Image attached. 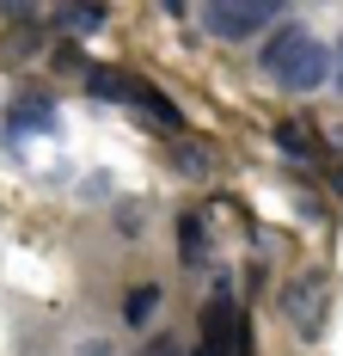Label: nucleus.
<instances>
[{
  "instance_id": "f257e3e1",
  "label": "nucleus",
  "mask_w": 343,
  "mask_h": 356,
  "mask_svg": "<svg viewBox=\"0 0 343 356\" xmlns=\"http://www.w3.org/2000/svg\"><path fill=\"white\" fill-rule=\"evenodd\" d=\"M264 68L288 86V92H312L325 74H331V56H325V43H312L307 31H276L264 43Z\"/></svg>"
},
{
  "instance_id": "f03ea898",
  "label": "nucleus",
  "mask_w": 343,
  "mask_h": 356,
  "mask_svg": "<svg viewBox=\"0 0 343 356\" xmlns=\"http://www.w3.org/2000/svg\"><path fill=\"white\" fill-rule=\"evenodd\" d=\"M196 350H215V356H240V350H245V314L233 307V295H227V289L208 301V314H203V344H196Z\"/></svg>"
},
{
  "instance_id": "7ed1b4c3",
  "label": "nucleus",
  "mask_w": 343,
  "mask_h": 356,
  "mask_svg": "<svg viewBox=\"0 0 343 356\" xmlns=\"http://www.w3.org/2000/svg\"><path fill=\"white\" fill-rule=\"evenodd\" d=\"M276 19V6L270 0H233V6H203V25L215 37H227V43H245L251 31H264Z\"/></svg>"
},
{
  "instance_id": "20e7f679",
  "label": "nucleus",
  "mask_w": 343,
  "mask_h": 356,
  "mask_svg": "<svg viewBox=\"0 0 343 356\" xmlns=\"http://www.w3.org/2000/svg\"><path fill=\"white\" fill-rule=\"evenodd\" d=\"M325 301H331V289H325V277H301V283L282 295V307H288V320L301 325L307 338H319V325H325Z\"/></svg>"
},
{
  "instance_id": "39448f33",
  "label": "nucleus",
  "mask_w": 343,
  "mask_h": 356,
  "mask_svg": "<svg viewBox=\"0 0 343 356\" xmlns=\"http://www.w3.org/2000/svg\"><path fill=\"white\" fill-rule=\"evenodd\" d=\"M86 86H92V99H110V105H141V92H147V80H135V74H123V68H92L86 74Z\"/></svg>"
},
{
  "instance_id": "423d86ee",
  "label": "nucleus",
  "mask_w": 343,
  "mask_h": 356,
  "mask_svg": "<svg viewBox=\"0 0 343 356\" xmlns=\"http://www.w3.org/2000/svg\"><path fill=\"white\" fill-rule=\"evenodd\" d=\"M49 123H56V105H49V99H19V105L6 111V129H12V136H25V129H49Z\"/></svg>"
},
{
  "instance_id": "0eeeda50",
  "label": "nucleus",
  "mask_w": 343,
  "mask_h": 356,
  "mask_svg": "<svg viewBox=\"0 0 343 356\" xmlns=\"http://www.w3.org/2000/svg\"><path fill=\"white\" fill-rule=\"evenodd\" d=\"M178 252H184V264H203L208 234H203V221H196V215H178Z\"/></svg>"
},
{
  "instance_id": "6e6552de",
  "label": "nucleus",
  "mask_w": 343,
  "mask_h": 356,
  "mask_svg": "<svg viewBox=\"0 0 343 356\" xmlns=\"http://www.w3.org/2000/svg\"><path fill=\"white\" fill-rule=\"evenodd\" d=\"M153 307H160V289H153V283H135V289H129V301H123V320H129V325H147Z\"/></svg>"
},
{
  "instance_id": "1a4fd4ad",
  "label": "nucleus",
  "mask_w": 343,
  "mask_h": 356,
  "mask_svg": "<svg viewBox=\"0 0 343 356\" xmlns=\"http://www.w3.org/2000/svg\"><path fill=\"white\" fill-rule=\"evenodd\" d=\"M276 147H282V154H312V129L288 117V123H276Z\"/></svg>"
},
{
  "instance_id": "9d476101",
  "label": "nucleus",
  "mask_w": 343,
  "mask_h": 356,
  "mask_svg": "<svg viewBox=\"0 0 343 356\" xmlns=\"http://www.w3.org/2000/svg\"><path fill=\"white\" fill-rule=\"evenodd\" d=\"M62 25H74V31H99V25H104V6H68Z\"/></svg>"
},
{
  "instance_id": "9b49d317",
  "label": "nucleus",
  "mask_w": 343,
  "mask_h": 356,
  "mask_svg": "<svg viewBox=\"0 0 343 356\" xmlns=\"http://www.w3.org/2000/svg\"><path fill=\"white\" fill-rule=\"evenodd\" d=\"M147 356H184V350H178V338H153V344H147Z\"/></svg>"
},
{
  "instance_id": "f8f14e48",
  "label": "nucleus",
  "mask_w": 343,
  "mask_h": 356,
  "mask_svg": "<svg viewBox=\"0 0 343 356\" xmlns=\"http://www.w3.org/2000/svg\"><path fill=\"white\" fill-rule=\"evenodd\" d=\"M80 356H110V344H86V350H80Z\"/></svg>"
},
{
  "instance_id": "ddd939ff",
  "label": "nucleus",
  "mask_w": 343,
  "mask_h": 356,
  "mask_svg": "<svg viewBox=\"0 0 343 356\" xmlns=\"http://www.w3.org/2000/svg\"><path fill=\"white\" fill-rule=\"evenodd\" d=\"M190 356H215V350H190Z\"/></svg>"
},
{
  "instance_id": "4468645a",
  "label": "nucleus",
  "mask_w": 343,
  "mask_h": 356,
  "mask_svg": "<svg viewBox=\"0 0 343 356\" xmlns=\"http://www.w3.org/2000/svg\"><path fill=\"white\" fill-rule=\"evenodd\" d=\"M337 80H343V62H337Z\"/></svg>"
}]
</instances>
